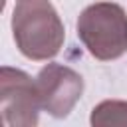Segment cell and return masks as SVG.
I'll list each match as a JSON object with an SVG mask.
<instances>
[{"mask_svg": "<svg viewBox=\"0 0 127 127\" xmlns=\"http://www.w3.org/2000/svg\"><path fill=\"white\" fill-rule=\"evenodd\" d=\"M16 48L32 62L56 58L64 46V22L50 0H18L12 12Z\"/></svg>", "mask_w": 127, "mask_h": 127, "instance_id": "cell-1", "label": "cell"}, {"mask_svg": "<svg viewBox=\"0 0 127 127\" xmlns=\"http://www.w3.org/2000/svg\"><path fill=\"white\" fill-rule=\"evenodd\" d=\"M77 38L99 62L119 60L127 52V14L115 2H95L77 18Z\"/></svg>", "mask_w": 127, "mask_h": 127, "instance_id": "cell-2", "label": "cell"}, {"mask_svg": "<svg viewBox=\"0 0 127 127\" xmlns=\"http://www.w3.org/2000/svg\"><path fill=\"white\" fill-rule=\"evenodd\" d=\"M42 111L36 79L26 71L2 65L0 69V125L34 127Z\"/></svg>", "mask_w": 127, "mask_h": 127, "instance_id": "cell-3", "label": "cell"}, {"mask_svg": "<svg viewBox=\"0 0 127 127\" xmlns=\"http://www.w3.org/2000/svg\"><path fill=\"white\" fill-rule=\"evenodd\" d=\"M36 83L42 99V109L56 119L67 117L83 93V77L75 69L56 62L44 65L38 71Z\"/></svg>", "mask_w": 127, "mask_h": 127, "instance_id": "cell-4", "label": "cell"}, {"mask_svg": "<svg viewBox=\"0 0 127 127\" xmlns=\"http://www.w3.org/2000/svg\"><path fill=\"white\" fill-rule=\"evenodd\" d=\"M93 127H127V101L105 99L97 103L89 117Z\"/></svg>", "mask_w": 127, "mask_h": 127, "instance_id": "cell-5", "label": "cell"}]
</instances>
